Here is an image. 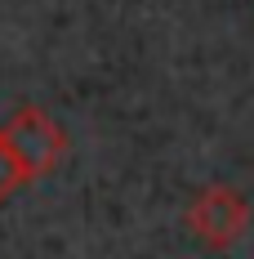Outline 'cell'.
I'll return each mask as SVG.
<instances>
[{
  "mask_svg": "<svg viewBox=\"0 0 254 259\" xmlns=\"http://www.w3.org/2000/svg\"><path fill=\"white\" fill-rule=\"evenodd\" d=\"M0 139L9 143V152L23 161L27 179L54 175L63 165V156H67V134H63V125L54 121L49 112H40V107H18L0 125Z\"/></svg>",
  "mask_w": 254,
  "mask_h": 259,
  "instance_id": "1",
  "label": "cell"
},
{
  "mask_svg": "<svg viewBox=\"0 0 254 259\" xmlns=\"http://www.w3.org/2000/svg\"><path fill=\"white\" fill-rule=\"evenodd\" d=\"M187 228L201 237L205 246H214V250H228L236 246L245 228H250V201L228 188V183H214V188H205L192 197V206H187Z\"/></svg>",
  "mask_w": 254,
  "mask_h": 259,
  "instance_id": "2",
  "label": "cell"
},
{
  "mask_svg": "<svg viewBox=\"0 0 254 259\" xmlns=\"http://www.w3.org/2000/svg\"><path fill=\"white\" fill-rule=\"evenodd\" d=\"M23 183H31V179H27V170H23V161L9 152V143L0 139V201H5V197H14Z\"/></svg>",
  "mask_w": 254,
  "mask_h": 259,
  "instance_id": "3",
  "label": "cell"
}]
</instances>
